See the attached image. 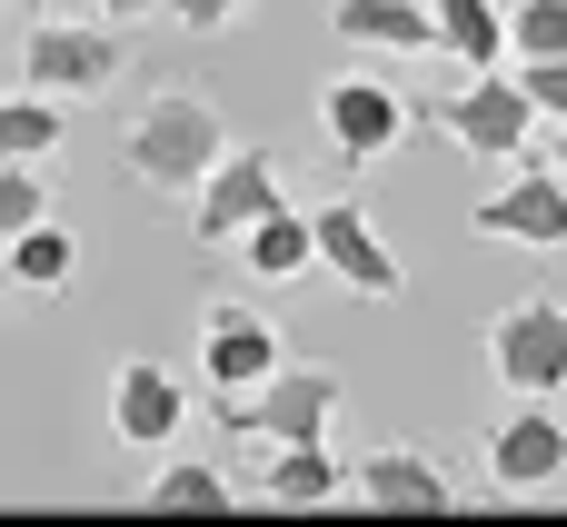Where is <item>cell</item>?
I'll list each match as a JSON object with an SVG mask.
<instances>
[{
	"mask_svg": "<svg viewBox=\"0 0 567 527\" xmlns=\"http://www.w3.org/2000/svg\"><path fill=\"white\" fill-rule=\"evenodd\" d=\"M229 149V120H219V100L209 90H150L140 100V120L120 130V159H130V179L140 189H159V199H189L199 179H209V159Z\"/></svg>",
	"mask_w": 567,
	"mask_h": 527,
	"instance_id": "6da1fadb",
	"label": "cell"
},
{
	"mask_svg": "<svg viewBox=\"0 0 567 527\" xmlns=\"http://www.w3.org/2000/svg\"><path fill=\"white\" fill-rule=\"evenodd\" d=\"M339 399H349V379L339 369H269L259 389H239V399H219L209 418H219V438H259V448H299V438H329V418H339Z\"/></svg>",
	"mask_w": 567,
	"mask_h": 527,
	"instance_id": "7a4b0ae2",
	"label": "cell"
},
{
	"mask_svg": "<svg viewBox=\"0 0 567 527\" xmlns=\"http://www.w3.org/2000/svg\"><path fill=\"white\" fill-rule=\"evenodd\" d=\"M429 120H439L458 149H478V159H528V149H538V100L518 90L508 60H498V70H468Z\"/></svg>",
	"mask_w": 567,
	"mask_h": 527,
	"instance_id": "3957f363",
	"label": "cell"
},
{
	"mask_svg": "<svg viewBox=\"0 0 567 527\" xmlns=\"http://www.w3.org/2000/svg\"><path fill=\"white\" fill-rule=\"evenodd\" d=\"M279 199H289V189H279V159H269L259 140H229V149L209 159V179L189 189V239H199V249H229V239H249Z\"/></svg>",
	"mask_w": 567,
	"mask_h": 527,
	"instance_id": "277c9868",
	"label": "cell"
},
{
	"mask_svg": "<svg viewBox=\"0 0 567 527\" xmlns=\"http://www.w3.org/2000/svg\"><path fill=\"white\" fill-rule=\"evenodd\" d=\"M20 70H30V90H50V100H100V90L130 70V40H120L110 20H40V30H20Z\"/></svg>",
	"mask_w": 567,
	"mask_h": 527,
	"instance_id": "5b68a950",
	"label": "cell"
},
{
	"mask_svg": "<svg viewBox=\"0 0 567 527\" xmlns=\"http://www.w3.org/2000/svg\"><path fill=\"white\" fill-rule=\"evenodd\" d=\"M488 369L518 399H558L567 389V299H508L488 319Z\"/></svg>",
	"mask_w": 567,
	"mask_h": 527,
	"instance_id": "8992f818",
	"label": "cell"
},
{
	"mask_svg": "<svg viewBox=\"0 0 567 527\" xmlns=\"http://www.w3.org/2000/svg\"><path fill=\"white\" fill-rule=\"evenodd\" d=\"M309 239H319V269H329L349 299H399V289H409L399 249L379 239V219H369L359 199H319V209H309Z\"/></svg>",
	"mask_w": 567,
	"mask_h": 527,
	"instance_id": "52a82bcc",
	"label": "cell"
},
{
	"mask_svg": "<svg viewBox=\"0 0 567 527\" xmlns=\"http://www.w3.org/2000/svg\"><path fill=\"white\" fill-rule=\"evenodd\" d=\"M567 478V428L548 399H518L508 418H498V438H488V488L498 498H548Z\"/></svg>",
	"mask_w": 567,
	"mask_h": 527,
	"instance_id": "ba28073f",
	"label": "cell"
},
{
	"mask_svg": "<svg viewBox=\"0 0 567 527\" xmlns=\"http://www.w3.org/2000/svg\"><path fill=\"white\" fill-rule=\"evenodd\" d=\"M478 239H518V249H567V169L558 159H528L508 189H488L468 209Z\"/></svg>",
	"mask_w": 567,
	"mask_h": 527,
	"instance_id": "9c48e42d",
	"label": "cell"
},
{
	"mask_svg": "<svg viewBox=\"0 0 567 527\" xmlns=\"http://www.w3.org/2000/svg\"><path fill=\"white\" fill-rule=\"evenodd\" d=\"M319 120H329V149L349 159V169H369V159H389L399 140H409V100L389 90V80H329L319 90Z\"/></svg>",
	"mask_w": 567,
	"mask_h": 527,
	"instance_id": "30bf717a",
	"label": "cell"
},
{
	"mask_svg": "<svg viewBox=\"0 0 567 527\" xmlns=\"http://www.w3.org/2000/svg\"><path fill=\"white\" fill-rule=\"evenodd\" d=\"M179 428H189L179 379H169L159 359H120V369H110V438H120V448H169Z\"/></svg>",
	"mask_w": 567,
	"mask_h": 527,
	"instance_id": "8fae6325",
	"label": "cell"
},
{
	"mask_svg": "<svg viewBox=\"0 0 567 527\" xmlns=\"http://www.w3.org/2000/svg\"><path fill=\"white\" fill-rule=\"evenodd\" d=\"M199 369H209L219 399H239V389H259V379L279 369V329H269L259 309H229V299H219V309L199 319Z\"/></svg>",
	"mask_w": 567,
	"mask_h": 527,
	"instance_id": "7c38bea8",
	"label": "cell"
},
{
	"mask_svg": "<svg viewBox=\"0 0 567 527\" xmlns=\"http://www.w3.org/2000/svg\"><path fill=\"white\" fill-rule=\"evenodd\" d=\"M349 488L379 498V508H458V478H449L419 438H379V448L349 468Z\"/></svg>",
	"mask_w": 567,
	"mask_h": 527,
	"instance_id": "4fadbf2b",
	"label": "cell"
},
{
	"mask_svg": "<svg viewBox=\"0 0 567 527\" xmlns=\"http://www.w3.org/2000/svg\"><path fill=\"white\" fill-rule=\"evenodd\" d=\"M329 30L349 50H439V10L429 0H339Z\"/></svg>",
	"mask_w": 567,
	"mask_h": 527,
	"instance_id": "5bb4252c",
	"label": "cell"
},
{
	"mask_svg": "<svg viewBox=\"0 0 567 527\" xmlns=\"http://www.w3.org/2000/svg\"><path fill=\"white\" fill-rule=\"evenodd\" d=\"M0 279H10V289H30V299H50V289H70V279H80V239H70L60 219H30L20 239H0Z\"/></svg>",
	"mask_w": 567,
	"mask_h": 527,
	"instance_id": "9a60e30c",
	"label": "cell"
},
{
	"mask_svg": "<svg viewBox=\"0 0 567 527\" xmlns=\"http://www.w3.org/2000/svg\"><path fill=\"white\" fill-rule=\"evenodd\" d=\"M439 10V50L468 60V70H498L508 60V10L498 0H429Z\"/></svg>",
	"mask_w": 567,
	"mask_h": 527,
	"instance_id": "2e32d148",
	"label": "cell"
},
{
	"mask_svg": "<svg viewBox=\"0 0 567 527\" xmlns=\"http://www.w3.org/2000/svg\"><path fill=\"white\" fill-rule=\"evenodd\" d=\"M239 259H249V279H299V269L319 259V239H309V209H289V199H279V209H269V219L239 239Z\"/></svg>",
	"mask_w": 567,
	"mask_h": 527,
	"instance_id": "e0dca14e",
	"label": "cell"
},
{
	"mask_svg": "<svg viewBox=\"0 0 567 527\" xmlns=\"http://www.w3.org/2000/svg\"><path fill=\"white\" fill-rule=\"evenodd\" d=\"M279 508H319V498H339L349 488V468L319 448V438H299V448H269V478H259Z\"/></svg>",
	"mask_w": 567,
	"mask_h": 527,
	"instance_id": "ac0fdd59",
	"label": "cell"
},
{
	"mask_svg": "<svg viewBox=\"0 0 567 527\" xmlns=\"http://www.w3.org/2000/svg\"><path fill=\"white\" fill-rule=\"evenodd\" d=\"M60 130H70V100H50V90L0 100V159H40V149H60Z\"/></svg>",
	"mask_w": 567,
	"mask_h": 527,
	"instance_id": "d6986e66",
	"label": "cell"
},
{
	"mask_svg": "<svg viewBox=\"0 0 567 527\" xmlns=\"http://www.w3.org/2000/svg\"><path fill=\"white\" fill-rule=\"evenodd\" d=\"M150 508H229V468H209V458H169V468L150 478Z\"/></svg>",
	"mask_w": 567,
	"mask_h": 527,
	"instance_id": "ffe728a7",
	"label": "cell"
},
{
	"mask_svg": "<svg viewBox=\"0 0 567 527\" xmlns=\"http://www.w3.org/2000/svg\"><path fill=\"white\" fill-rule=\"evenodd\" d=\"M567 50V0H518L508 10V60H548Z\"/></svg>",
	"mask_w": 567,
	"mask_h": 527,
	"instance_id": "44dd1931",
	"label": "cell"
},
{
	"mask_svg": "<svg viewBox=\"0 0 567 527\" xmlns=\"http://www.w3.org/2000/svg\"><path fill=\"white\" fill-rule=\"evenodd\" d=\"M30 219H50V189H40L30 159H0V239H20Z\"/></svg>",
	"mask_w": 567,
	"mask_h": 527,
	"instance_id": "7402d4cb",
	"label": "cell"
},
{
	"mask_svg": "<svg viewBox=\"0 0 567 527\" xmlns=\"http://www.w3.org/2000/svg\"><path fill=\"white\" fill-rule=\"evenodd\" d=\"M518 70V90L538 100V120H567V50H548V60H508Z\"/></svg>",
	"mask_w": 567,
	"mask_h": 527,
	"instance_id": "603a6c76",
	"label": "cell"
},
{
	"mask_svg": "<svg viewBox=\"0 0 567 527\" xmlns=\"http://www.w3.org/2000/svg\"><path fill=\"white\" fill-rule=\"evenodd\" d=\"M179 30H229V20H249V0H159Z\"/></svg>",
	"mask_w": 567,
	"mask_h": 527,
	"instance_id": "cb8c5ba5",
	"label": "cell"
},
{
	"mask_svg": "<svg viewBox=\"0 0 567 527\" xmlns=\"http://www.w3.org/2000/svg\"><path fill=\"white\" fill-rule=\"evenodd\" d=\"M159 0H100V20H150Z\"/></svg>",
	"mask_w": 567,
	"mask_h": 527,
	"instance_id": "d4e9b609",
	"label": "cell"
},
{
	"mask_svg": "<svg viewBox=\"0 0 567 527\" xmlns=\"http://www.w3.org/2000/svg\"><path fill=\"white\" fill-rule=\"evenodd\" d=\"M528 159H558L567 169V120H548V149H528Z\"/></svg>",
	"mask_w": 567,
	"mask_h": 527,
	"instance_id": "484cf974",
	"label": "cell"
},
{
	"mask_svg": "<svg viewBox=\"0 0 567 527\" xmlns=\"http://www.w3.org/2000/svg\"><path fill=\"white\" fill-rule=\"evenodd\" d=\"M0 289H10V279H0Z\"/></svg>",
	"mask_w": 567,
	"mask_h": 527,
	"instance_id": "4316f807",
	"label": "cell"
},
{
	"mask_svg": "<svg viewBox=\"0 0 567 527\" xmlns=\"http://www.w3.org/2000/svg\"><path fill=\"white\" fill-rule=\"evenodd\" d=\"M558 488H567V478H558Z\"/></svg>",
	"mask_w": 567,
	"mask_h": 527,
	"instance_id": "83f0119b",
	"label": "cell"
}]
</instances>
